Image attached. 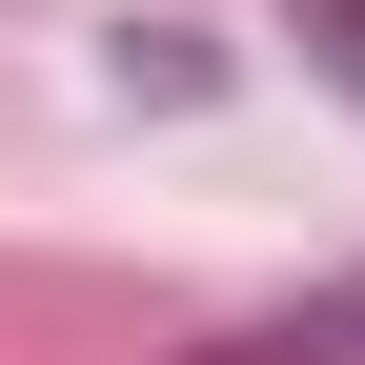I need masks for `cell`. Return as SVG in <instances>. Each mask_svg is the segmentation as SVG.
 <instances>
[{
	"mask_svg": "<svg viewBox=\"0 0 365 365\" xmlns=\"http://www.w3.org/2000/svg\"><path fill=\"white\" fill-rule=\"evenodd\" d=\"M182 365H365V264H325V284H284V304H244V325H203Z\"/></svg>",
	"mask_w": 365,
	"mask_h": 365,
	"instance_id": "cell-1",
	"label": "cell"
},
{
	"mask_svg": "<svg viewBox=\"0 0 365 365\" xmlns=\"http://www.w3.org/2000/svg\"><path fill=\"white\" fill-rule=\"evenodd\" d=\"M284 21H304V61H325L345 102H365V0H284Z\"/></svg>",
	"mask_w": 365,
	"mask_h": 365,
	"instance_id": "cell-2",
	"label": "cell"
}]
</instances>
